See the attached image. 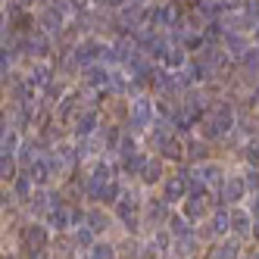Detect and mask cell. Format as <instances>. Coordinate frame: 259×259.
Listing matches in <instances>:
<instances>
[{
  "instance_id": "cell-4",
  "label": "cell",
  "mask_w": 259,
  "mask_h": 259,
  "mask_svg": "<svg viewBox=\"0 0 259 259\" xmlns=\"http://www.w3.org/2000/svg\"><path fill=\"white\" fill-rule=\"evenodd\" d=\"M181 209H184V215H188L191 222L206 219V212H209V194H206V191H194L188 200L181 203Z\"/></svg>"
},
{
  "instance_id": "cell-30",
  "label": "cell",
  "mask_w": 259,
  "mask_h": 259,
  "mask_svg": "<svg viewBox=\"0 0 259 259\" xmlns=\"http://www.w3.org/2000/svg\"><path fill=\"white\" fill-rule=\"evenodd\" d=\"M119 153H122V156H132V153H138V147H135V141H128V138H122V144H119Z\"/></svg>"
},
{
  "instance_id": "cell-18",
  "label": "cell",
  "mask_w": 259,
  "mask_h": 259,
  "mask_svg": "<svg viewBox=\"0 0 259 259\" xmlns=\"http://www.w3.org/2000/svg\"><path fill=\"white\" fill-rule=\"evenodd\" d=\"M88 228L94 231V234H100L103 228H109V219L103 215V209H91L88 212Z\"/></svg>"
},
{
  "instance_id": "cell-32",
  "label": "cell",
  "mask_w": 259,
  "mask_h": 259,
  "mask_svg": "<svg viewBox=\"0 0 259 259\" xmlns=\"http://www.w3.org/2000/svg\"><path fill=\"white\" fill-rule=\"evenodd\" d=\"M28 253H25V259H47V253H44V247H25Z\"/></svg>"
},
{
  "instance_id": "cell-15",
  "label": "cell",
  "mask_w": 259,
  "mask_h": 259,
  "mask_svg": "<svg viewBox=\"0 0 259 259\" xmlns=\"http://www.w3.org/2000/svg\"><path fill=\"white\" fill-rule=\"evenodd\" d=\"M147 159L144 153H132V156H125V172L128 175H144V169H147Z\"/></svg>"
},
{
  "instance_id": "cell-38",
  "label": "cell",
  "mask_w": 259,
  "mask_h": 259,
  "mask_svg": "<svg viewBox=\"0 0 259 259\" xmlns=\"http://www.w3.org/2000/svg\"><path fill=\"white\" fill-rule=\"evenodd\" d=\"M256 38H259V28H256Z\"/></svg>"
},
{
  "instance_id": "cell-26",
  "label": "cell",
  "mask_w": 259,
  "mask_h": 259,
  "mask_svg": "<svg viewBox=\"0 0 259 259\" xmlns=\"http://www.w3.org/2000/svg\"><path fill=\"white\" fill-rule=\"evenodd\" d=\"M13 184H16V194H19L22 200H25V197L31 194V188H34V181H31V175H19V178H16Z\"/></svg>"
},
{
  "instance_id": "cell-7",
  "label": "cell",
  "mask_w": 259,
  "mask_h": 259,
  "mask_svg": "<svg viewBox=\"0 0 259 259\" xmlns=\"http://www.w3.org/2000/svg\"><path fill=\"white\" fill-rule=\"evenodd\" d=\"M247 178H240V175H231L228 181H225V200L231 203V206H240L244 203V197H247Z\"/></svg>"
},
{
  "instance_id": "cell-20",
  "label": "cell",
  "mask_w": 259,
  "mask_h": 259,
  "mask_svg": "<svg viewBox=\"0 0 259 259\" xmlns=\"http://www.w3.org/2000/svg\"><path fill=\"white\" fill-rule=\"evenodd\" d=\"M159 178H162V162L150 159V162H147V169H144V175H141V181L144 184H156Z\"/></svg>"
},
{
  "instance_id": "cell-37",
  "label": "cell",
  "mask_w": 259,
  "mask_h": 259,
  "mask_svg": "<svg viewBox=\"0 0 259 259\" xmlns=\"http://www.w3.org/2000/svg\"><path fill=\"white\" fill-rule=\"evenodd\" d=\"M253 259H259V250H256V253H253Z\"/></svg>"
},
{
  "instance_id": "cell-22",
  "label": "cell",
  "mask_w": 259,
  "mask_h": 259,
  "mask_svg": "<svg viewBox=\"0 0 259 259\" xmlns=\"http://www.w3.org/2000/svg\"><path fill=\"white\" fill-rule=\"evenodd\" d=\"M19 147H22L19 144V135H16L13 128H4V153H13L16 156V153H19Z\"/></svg>"
},
{
  "instance_id": "cell-24",
  "label": "cell",
  "mask_w": 259,
  "mask_h": 259,
  "mask_svg": "<svg viewBox=\"0 0 259 259\" xmlns=\"http://www.w3.org/2000/svg\"><path fill=\"white\" fill-rule=\"evenodd\" d=\"M19 150H22V153H16V159H19V165H25V169H28L34 159H41L38 153H34V144H22Z\"/></svg>"
},
{
  "instance_id": "cell-29",
  "label": "cell",
  "mask_w": 259,
  "mask_h": 259,
  "mask_svg": "<svg viewBox=\"0 0 259 259\" xmlns=\"http://www.w3.org/2000/svg\"><path fill=\"white\" fill-rule=\"evenodd\" d=\"M75 244L78 247H94V231L91 228H75Z\"/></svg>"
},
{
  "instance_id": "cell-12",
  "label": "cell",
  "mask_w": 259,
  "mask_h": 259,
  "mask_svg": "<svg viewBox=\"0 0 259 259\" xmlns=\"http://www.w3.org/2000/svg\"><path fill=\"white\" fill-rule=\"evenodd\" d=\"M231 231V212L228 209H215L212 219H209V234L212 237H225Z\"/></svg>"
},
{
  "instance_id": "cell-25",
  "label": "cell",
  "mask_w": 259,
  "mask_h": 259,
  "mask_svg": "<svg viewBox=\"0 0 259 259\" xmlns=\"http://www.w3.org/2000/svg\"><path fill=\"white\" fill-rule=\"evenodd\" d=\"M91 259H116V247L113 244H94L91 247Z\"/></svg>"
},
{
  "instance_id": "cell-36",
  "label": "cell",
  "mask_w": 259,
  "mask_h": 259,
  "mask_svg": "<svg viewBox=\"0 0 259 259\" xmlns=\"http://www.w3.org/2000/svg\"><path fill=\"white\" fill-rule=\"evenodd\" d=\"M253 103H256V106H259V91H256V94H253Z\"/></svg>"
},
{
  "instance_id": "cell-27",
  "label": "cell",
  "mask_w": 259,
  "mask_h": 259,
  "mask_svg": "<svg viewBox=\"0 0 259 259\" xmlns=\"http://www.w3.org/2000/svg\"><path fill=\"white\" fill-rule=\"evenodd\" d=\"M162 153H165V156H169V159H178V156L184 153V147H181V141H175V138H169V141H165V144H162Z\"/></svg>"
},
{
  "instance_id": "cell-31",
  "label": "cell",
  "mask_w": 259,
  "mask_h": 259,
  "mask_svg": "<svg viewBox=\"0 0 259 259\" xmlns=\"http://www.w3.org/2000/svg\"><path fill=\"white\" fill-rule=\"evenodd\" d=\"M247 156H250V162H259V138H253L247 144Z\"/></svg>"
},
{
  "instance_id": "cell-17",
  "label": "cell",
  "mask_w": 259,
  "mask_h": 259,
  "mask_svg": "<svg viewBox=\"0 0 259 259\" xmlns=\"http://www.w3.org/2000/svg\"><path fill=\"white\" fill-rule=\"evenodd\" d=\"M169 234H172V237L191 234V219L184 215V212H181V215H172V219H169Z\"/></svg>"
},
{
  "instance_id": "cell-34",
  "label": "cell",
  "mask_w": 259,
  "mask_h": 259,
  "mask_svg": "<svg viewBox=\"0 0 259 259\" xmlns=\"http://www.w3.org/2000/svg\"><path fill=\"white\" fill-rule=\"evenodd\" d=\"M106 4H109V7H122V4H125V0H106Z\"/></svg>"
},
{
  "instance_id": "cell-13",
  "label": "cell",
  "mask_w": 259,
  "mask_h": 259,
  "mask_svg": "<svg viewBox=\"0 0 259 259\" xmlns=\"http://www.w3.org/2000/svg\"><path fill=\"white\" fill-rule=\"evenodd\" d=\"M144 222L147 225H162L165 222V200H147L144 203Z\"/></svg>"
},
{
  "instance_id": "cell-33",
  "label": "cell",
  "mask_w": 259,
  "mask_h": 259,
  "mask_svg": "<svg viewBox=\"0 0 259 259\" xmlns=\"http://www.w3.org/2000/svg\"><path fill=\"white\" fill-rule=\"evenodd\" d=\"M250 212H253V219H259V194L250 197Z\"/></svg>"
},
{
  "instance_id": "cell-28",
  "label": "cell",
  "mask_w": 259,
  "mask_h": 259,
  "mask_svg": "<svg viewBox=\"0 0 259 259\" xmlns=\"http://www.w3.org/2000/svg\"><path fill=\"white\" fill-rule=\"evenodd\" d=\"M72 109H75V97H66V100H60V109H57V119H60V122H69V116H72Z\"/></svg>"
},
{
  "instance_id": "cell-8",
  "label": "cell",
  "mask_w": 259,
  "mask_h": 259,
  "mask_svg": "<svg viewBox=\"0 0 259 259\" xmlns=\"http://www.w3.org/2000/svg\"><path fill=\"white\" fill-rule=\"evenodd\" d=\"M253 225H256V219H253V212L250 209H240V206H234L231 209V231L234 234H253Z\"/></svg>"
},
{
  "instance_id": "cell-6",
  "label": "cell",
  "mask_w": 259,
  "mask_h": 259,
  "mask_svg": "<svg viewBox=\"0 0 259 259\" xmlns=\"http://www.w3.org/2000/svg\"><path fill=\"white\" fill-rule=\"evenodd\" d=\"M197 250H200V240L194 234H181L172 240V259H191L197 256Z\"/></svg>"
},
{
  "instance_id": "cell-2",
  "label": "cell",
  "mask_w": 259,
  "mask_h": 259,
  "mask_svg": "<svg viewBox=\"0 0 259 259\" xmlns=\"http://www.w3.org/2000/svg\"><path fill=\"white\" fill-rule=\"evenodd\" d=\"M128 119H132L135 128H150V125L156 122L153 100H150V97H135V100H132V109H128Z\"/></svg>"
},
{
  "instance_id": "cell-35",
  "label": "cell",
  "mask_w": 259,
  "mask_h": 259,
  "mask_svg": "<svg viewBox=\"0 0 259 259\" xmlns=\"http://www.w3.org/2000/svg\"><path fill=\"white\" fill-rule=\"evenodd\" d=\"M253 237L259 240V219H256V225H253Z\"/></svg>"
},
{
  "instance_id": "cell-23",
  "label": "cell",
  "mask_w": 259,
  "mask_h": 259,
  "mask_svg": "<svg viewBox=\"0 0 259 259\" xmlns=\"http://www.w3.org/2000/svg\"><path fill=\"white\" fill-rule=\"evenodd\" d=\"M122 194H125V191L119 188V181H109L106 188H103V194H100V200H103V203H113V206H116Z\"/></svg>"
},
{
  "instance_id": "cell-10",
  "label": "cell",
  "mask_w": 259,
  "mask_h": 259,
  "mask_svg": "<svg viewBox=\"0 0 259 259\" xmlns=\"http://www.w3.org/2000/svg\"><path fill=\"white\" fill-rule=\"evenodd\" d=\"M97 109H88V113H78L75 116V135L78 138H88V135H94L97 132Z\"/></svg>"
},
{
  "instance_id": "cell-9",
  "label": "cell",
  "mask_w": 259,
  "mask_h": 259,
  "mask_svg": "<svg viewBox=\"0 0 259 259\" xmlns=\"http://www.w3.org/2000/svg\"><path fill=\"white\" fill-rule=\"evenodd\" d=\"M209 119L215 122L219 135H225L228 128H234V109H231V103H219V106L212 109V116H209Z\"/></svg>"
},
{
  "instance_id": "cell-21",
  "label": "cell",
  "mask_w": 259,
  "mask_h": 259,
  "mask_svg": "<svg viewBox=\"0 0 259 259\" xmlns=\"http://www.w3.org/2000/svg\"><path fill=\"white\" fill-rule=\"evenodd\" d=\"M162 63L169 66V69H181L184 66V50L181 47H169V50H165V57H162Z\"/></svg>"
},
{
  "instance_id": "cell-3",
  "label": "cell",
  "mask_w": 259,
  "mask_h": 259,
  "mask_svg": "<svg viewBox=\"0 0 259 259\" xmlns=\"http://www.w3.org/2000/svg\"><path fill=\"white\" fill-rule=\"evenodd\" d=\"M116 215L125 222V228H135V222L138 219H144V209H141V203H138V197H132V194H122L119 197V203H116Z\"/></svg>"
},
{
  "instance_id": "cell-11",
  "label": "cell",
  "mask_w": 259,
  "mask_h": 259,
  "mask_svg": "<svg viewBox=\"0 0 259 259\" xmlns=\"http://www.w3.org/2000/svg\"><path fill=\"white\" fill-rule=\"evenodd\" d=\"M22 240H25V247H47V231H44V225L28 222V225L22 228Z\"/></svg>"
},
{
  "instance_id": "cell-5",
  "label": "cell",
  "mask_w": 259,
  "mask_h": 259,
  "mask_svg": "<svg viewBox=\"0 0 259 259\" xmlns=\"http://www.w3.org/2000/svg\"><path fill=\"white\" fill-rule=\"evenodd\" d=\"M75 222H78V209L63 206V203L50 206V228H57V231H69V228H75Z\"/></svg>"
},
{
  "instance_id": "cell-16",
  "label": "cell",
  "mask_w": 259,
  "mask_h": 259,
  "mask_svg": "<svg viewBox=\"0 0 259 259\" xmlns=\"http://www.w3.org/2000/svg\"><path fill=\"white\" fill-rule=\"evenodd\" d=\"M16 165H19V159H16L13 153H4V159H0V178L4 181H16L19 175H16Z\"/></svg>"
},
{
  "instance_id": "cell-1",
  "label": "cell",
  "mask_w": 259,
  "mask_h": 259,
  "mask_svg": "<svg viewBox=\"0 0 259 259\" xmlns=\"http://www.w3.org/2000/svg\"><path fill=\"white\" fill-rule=\"evenodd\" d=\"M191 191H194V178L188 172H175L172 178H165V194H162V200L165 203H184V200L191 197Z\"/></svg>"
},
{
  "instance_id": "cell-14",
  "label": "cell",
  "mask_w": 259,
  "mask_h": 259,
  "mask_svg": "<svg viewBox=\"0 0 259 259\" xmlns=\"http://www.w3.org/2000/svg\"><path fill=\"white\" fill-rule=\"evenodd\" d=\"M100 50H103L100 44H94V41H84V44H78V50H75V57H78V63H91V60H97V57H103Z\"/></svg>"
},
{
  "instance_id": "cell-19",
  "label": "cell",
  "mask_w": 259,
  "mask_h": 259,
  "mask_svg": "<svg viewBox=\"0 0 259 259\" xmlns=\"http://www.w3.org/2000/svg\"><path fill=\"white\" fill-rule=\"evenodd\" d=\"M28 84H31V88H50V69H47V66H34Z\"/></svg>"
}]
</instances>
